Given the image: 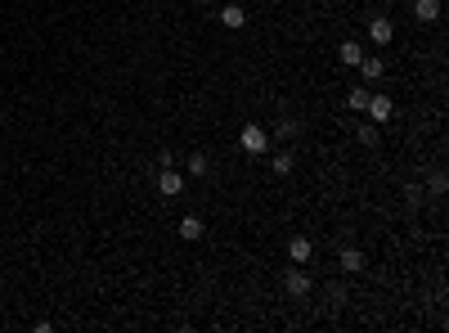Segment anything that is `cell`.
Here are the masks:
<instances>
[{
  "label": "cell",
  "instance_id": "1",
  "mask_svg": "<svg viewBox=\"0 0 449 333\" xmlns=\"http://www.w3.org/2000/svg\"><path fill=\"white\" fill-rule=\"evenodd\" d=\"M243 154H252V158L270 154V131L256 127V122H247V127H243Z\"/></svg>",
  "mask_w": 449,
  "mask_h": 333
},
{
  "label": "cell",
  "instance_id": "2",
  "mask_svg": "<svg viewBox=\"0 0 449 333\" xmlns=\"http://www.w3.org/2000/svg\"><path fill=\"white\" fill-rule=\"evenodd\" d=\"M283 293H288V298H310L314 293V279L305 275V266H292V270L283 275Z\"/></svg>",
  "mask_w": 449,
  "mask_h": 333
},
{
  "label": "cell",
  "instance_id": "3",
  "mask_svg": "<svg viewBox=\"0 0 449 333\" xmlns=\"http://www.w3.org/2000/svg\"><path fill=\"white\" fill-rule=\"evenodd\" d=\"M368 122H378V127H387V122H391V113H396V104H391L387 99V95H368Z\"/></svg>",
  "mask_w": 449,
  "mask_h": 333
},
{
  "label": "cell",
  "instance_id": "4",
  "mask_svg": "<svg viewBox=\"0 0 449 333\" xmlns=\"http://www.w3.org/2000/svg\"><path fill=\"white\" fill-rule=\"evenodd\" d=\"M158 194H167V198L185 194V176H180L176 167H162V176H158Z\"/></svg>",
  "mask_w": 449,
  "mask_h": 333
},
{
  "label": "cell",
  "instance_id": "5",
  "mask_svg": "<svg viewBox=\"0 0 449 333\" xmlns=\"http://www.w3.org/2000/svg\"><path fill=\"white\" fill-rule=\"evenodd\" d=\"M359 77H364L368 86L382 81L387 77V59H382V54H364V59H359Z\"/></svg>",
  "mask_w": 449,
  "mask_h": 333
},
{
  "label": "cell",
  "instance_id": "6",
  "mask_svg": "<svg viewBox=\"0 0 449 333\" xmlns=\"http://www.w3.org/2000/svg\"><path fill=\"white\" fill-rule=\"evenodd\" d=\"M176 230H180V239H185V243H198V239L207 234V225H203V216H194V212H189V216H180V225H176Z\"/></svg>",
  "mask_w": 449,
  "mask_h": 333
},
{
  "label": "cell",
  "instance_id": "7",
  "mask_svg": "<svg viewBox=\"0 0 449 333\" xmlns=\"http://www.w3.org/2000/svg\"><path fill=\"white\" fill-rule=\"evenodd\" d=\"M391 36H396V23H391V18H373V23H368V41L378 45H391Z\"/></svg>",
  "mask_w": 449,
  "mask_h": 333
},
{
  "label": "cell",
  "instance_id": "8",
  "mask_svg": "<svg viewBox=\"0 0 449 333\" xmlns=\"http://www.w3.org/2000/svg\"><path fill=\"white\" fill-rule=\"evenodd\" d=\"M288 257H292V266H305V261L314 257V243L305 239V234H297V239L288 243Z\"/></svg>",
  "mask_w": 449,
  "mask_h": 333
},
{
  "label": "cell",
  "instance_id": "9",
  "mask_svg": "<svg viewBox=\"0 0 449 333\" xmlns=\"http://www.w3.org/2000/svg\"><path fill=\"white\" fill-rule=\"evenodd\" d=\"M337 59L346 63V68H359V59H364V45H359V41H341V45H337Z\"/></svg>",
  "mask_w": 449,
  "mask_h": 333
},
{
  "label": "cell",
  "instance_id": "10",
  "mask_svg": "<svg viewBox=\"0 0 449 333\" xmlns=\"http://www.w3.org/2000/svg\"><path fill=\"white\" fill-rule=\"evenodd\" d=\"M337 266H341L346 275H359V270H364V252H359V248H341Z\"/></svg>",
  "mask_w": 449,
  "mask_h": 333
},
{
  "label": "cell",
  "instance_id": "11",
  "mask_svg": "<svg viewBox=\"0 0 449 333\" xmlns=\"http://www.w3.org/2000/svg\"><path fill=\"white\" fill-rule=\"evenodd\" d=\"M355 140H359L364 149H378V140H382V127H378V122H359V127H355Z\"/></svg>",
  "mask_w": 449,
  "mask_h": 333
},
{
  "label": "cell",
  "instance_id": "12",
  "mask_svg": "<svg viewBox=\"0 0 449 333\" xmlns=\"http://www.w3.org/2000/svg\"><path fill=\"white\" fill-rule=\"evenodd\" d=\"M414 18L418 23H436L441 18V0H414Z\"/></svg>",
  "mask_w": 449,
  "mask_h": 333
},
{
  "label": "cell",
  "instance_id": "13",
  "mask_svg": "<svg viewBox=\"0 0 449 333\" xmlns=\"http://www.w3.org/2000/svg\"><path fill=\"white\" fill-rule=\"evenodd\" d=\"M368 95H373L368 86H350V95H346V108H350V113H364V108H368Z\"/></svg>",
  "mask_w": 449,
  "mask_h": 333
},
{
  "label": "cell",
  "instance_id": "14",
  "mask_svg": "<svg viewBox=\"0 0 449 333\" xmlns=\"http://www.w3.org/2000/svg\"><path fill=\"white\" fill-rule=\"evenodd\" d=\"M292 167H297V163H292L288 149H279V154L270 158V171H274V176H292Z\"/></svg>",
  "mask_w": 449,
  "mask_h": 333
},
{
  "label": "cell",
  "instance_id": "15",
  "mask_svg": "<svg viewBox=\"0 0 449 333\" xmlns=\"http://www.w3.org/2000/svg\"><path fill=\"white\" fill-rule=\"evenodd\" d=\"M185 171H189V176H198V180H203L207 171H212V163H207V154H189V158H185Z\"/></svg>",
  "mask_w": 449,
  "mask_h": 333
},
{
  "label": "cell",
  "instance_id": "16",
  "mask_svg": "<svg viewBox=\"0 0 449 333\" xmlns=\"http://www.w3.org/2000/svg\"><path fill=\"white\" fill-rule=\"evenodd\" d=\"M297 131H301L297 117H279V122H274V136H279V140H297Z\"/></svg>",
  "mask_w": 449,
  "mask_h": 333
},
{
  "label": "cell",
  "instance_id": "17",
  "mask_svg": "<svg viewBox=\"0 0 449 333\" xmlns=\"http://www.w3.org/2000/svg\"><path fill=\"white\" fill-rule=\"evenodd\" d=\"M221 23H225V27H243V23H247L243 5H225V9H221Z\"/></svg>",
  "mask_w": 449,
  "mask_h": 333
},
{
  "label": "cell",
  "instance_id": "18",
  "mask_svg": "<svg viewBox=\"0 0 449 333\" xmlns=\"http://www.w3.org/2000/svg\"><path fill=\"white\" fill-rule=\"evenodd\" d=\"M445 189H449V176H445V171H432V180H427V194H432V198H441Z\"/></svg>",
  "mask_w": 449,
  "mask_h": 333
},
{
  "label": "cell",
  "instance_id": "19",
  "mask_svg": "<svg viewBox=\"0 0 449 333\" xmlns=\"http://www.w3.org/2000/svg\"><path fill=\"white\" fill-rule=\"evenodd\" d=\"M323 298H328V307L337 311L341 302H346V289H341V284H328V289H323Z\"/></svg>",
  "mask_w": 449,
  "mask_h": 333
},
{
  "label": "cell",
  "instance_id": "20",
  "mask_svg": "<svg viewBox=\"0 0 449 333\" xmlns=\"http://www.w3.org/2000/svg\"><path fill=\"white\" fill-rule=\"evenodd\" d=\"M405 198H409V207H418V203L427 198V189H423V185H409V189H405Z\"/></svg>",
  "mask_w": 449,
  "mask_h": 333
}]
</instances>
